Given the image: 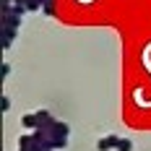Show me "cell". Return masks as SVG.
<instances>
[{
    "instance_id": "cell-1",
    "label": "cell",
    "mask_w": 151,
    "mask_h": 151,
    "mask_svg": "<svg viewBox=\"0 0 151 151\" xmlns=\"http://www.w3.org/2000/svg\"><path fill=\"white\" fill-rule=\"evenodd\" d=\"M52 120H55V117H52L47 109H37V112L24 115V117H21V125H24V128H29L31 133H34V130H42V128H47Z\"/></svg>"
},
{
    "instance_id": "cell-2",
    "label": "cell",
    "mask_w": 151,
    "mask_h": 151,
    "mask_svg": "<svg viewBox=\"0 0 151 151\" xmlns=\"http://www.w3.org/2000/svg\"><path fill=\"white\" fill-rule=\"evenodd\" d=\"M117 143H120L117 136H104L96 141V151H117Z\"/></svg>"
},
{
    "instance_id": "cell-3",
    "label": "cell",
    "mask_w": 151,
    "mask_h": 151,
    "mask_svg": "<svg viewBox=\"0 0 151 151\" xmlns=\"http://www.w3.org/2000/svg\"><path fill=\"white\" fill-rule=\"evenodd\" d=\"M16 34H18L16 29H0V47H3V50H11Z\"/></svg>"
},
{
    "instance_id": "cell-4",
    "label": "cell",
    "mask_w": 151,
    "mask_h": 151,
    "mask_svg": "<svg viewBox=\"0 0 151 151\" xmlns=\"http://www.w3.org/2000/svg\"><path fill=\"white\" fill-rule=\"evenodd\" d=\"M42 13L45 16H55V0H45V3H42Z\"/></svg>"
},
{
    "instance_id": "cell-5",
    "label": "cell",
    "mask_w": 151,
    "mask_h": 151,
    "mask_svg": "<svg viewBox=\"0 0 151 151\" xmlns=\"http://www.w3.org/2000/svg\"><path fill=\"white\" fill-rule=\"evenodd\" d=\"M117 151H133V141H130V138H120Z\"/></svg>"
},
{
    "instance_id": "cell-6",
    "label": "cell",
    "mask_w": 151,
    "mask_h": 151,
    "mask_svg": "<svg viewBox=\"0 0 151 151\" xmlns=\"http://www.w3.org/2000/svg\"><path fill=\"white\" fill-rule=\"evenodd\" d=\"M0 76H3V78L11 76V63H3V65H0Z\"/></svg>"
},
{
    "instance_id": "cell-7",
    "label": "cell",
    "mask_w": 151,
    "mask_h": 151,
    "mask_svg": "<svg viewBox=\"0 0 151 151\" xmlns=\"http://www.w3.org/2000/svg\"><path fill=\"white\" fill-rule=\"evenodd\" d=\"M0 109H3V112H8V109H11V99H8V96H3V99H0Z\"/></svg>"
}]
</instances>
